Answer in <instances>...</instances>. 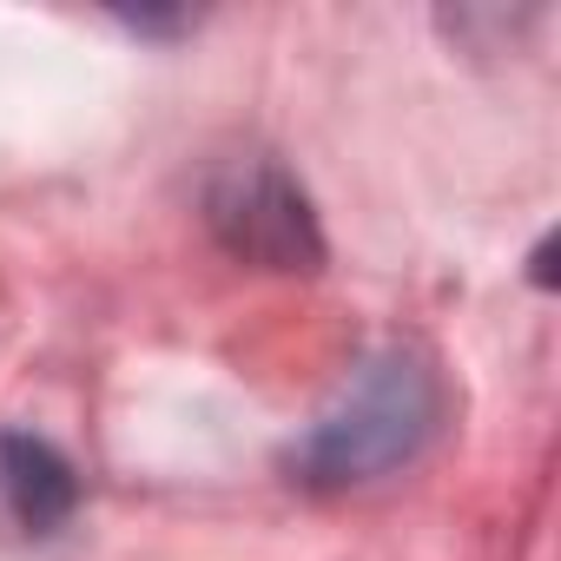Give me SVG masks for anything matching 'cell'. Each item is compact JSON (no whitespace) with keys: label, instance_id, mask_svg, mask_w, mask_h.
Returning a JSON list of instances; mask_svg holds the SVG:
<instances>
[{"label":"cell","instance_id":"2","mask_svg":"<svg viewBox=\"0 0 561 561\" xmlns=\"http://www.w3.org/2000/svg\"><path fill=\"white\" fill-rule=\"evenodd\" d=\"M205 218H211L218 244L244 264H264V271H318L324 264L318 211H311L305 185L271 152L231 159L205 185Z\"/></svg>","mask_w":561,"mask_h":561},{"label":"cell","instance_id":"3","mask_svg":"<svg viewBox=\"0 0 561 561\" xmlns=\"http://www.w3.org/2000/svg\"><path fill=\"white\" fill-rule=\"evenodd\" d=\"M0 502H8V515L27 535H54L80 508V476L47 436L0 430Z\"/></svg>","mask_w":561,"mask_h":561},{"label":"cell","instance_id":"1","mask_svg":"<svg viewBox=\"0 0 561 561\" xmlns=\"http://www.w3.org/2000/svg\"><path fill=\"white\" fill-rule=\"evenodd\" d=\"M436 416H443L436 370L410 351H377L344 377V390L291 443V469L311 489L377 482L436 436Z\"/></svg>","mask_w":561,"mask_h":561}]
</instances>
